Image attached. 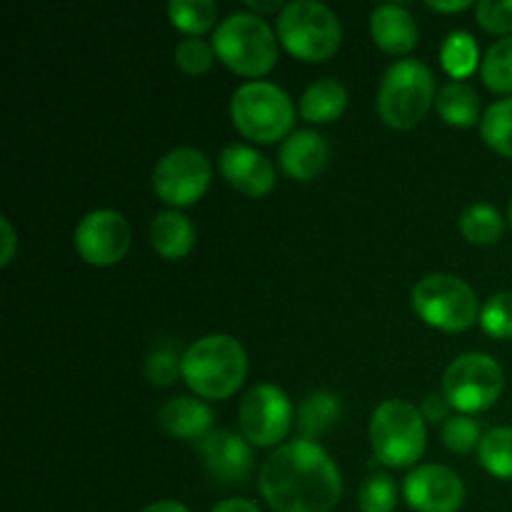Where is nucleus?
<instances>
[{"label":"nucleus","mask_w":512,"mask_h":512,"mask_svg":"<svg viewBox=\"0 0 512 512\" xmlns=\"http://www.w3.org/2000/svg\"><path fill=\"white\" fill-rule=\"evenodd\" d=\"M480 325L490 338L510 340L512 338V293H498L485 300L480 310Z\"/></svg>","instance_id":"30"},{"label":"nucleus","mask_w":512,"mask_h":512,"mask_svg":"<svg viewBox=\"0 0 512 512\" xmlns=\"http://www.w3.org/2000/svg\"><path fill=\"white\" fill-rule=\"evenodd\" d=\"M370 443L375 458L388 468H410L428 445V428L420 408L408 400H385L370 418Z\"/></svg>","instance_id":"5"},{"label":"nucleus","mask_w":512,"mask_h":512,"mask_svg":"<svg viewBox=\"0 0 512 512\" xmlns=\"http://www.w3.org/2000/svg\"><path fill=\"white\" fill-rule=\"evenodd\" d=\"M503 390V368L498 360L485 353L460 355L445 370L443 395L463 415L490 410L500 400Z\"/></svg>","instance_id":"9"},{"label":"nucleus","mask_w":512,"mask_h":512,"mask_svg":"<svg viewBox=\"0 0 512 512\" xmlns=\"http://www.w3.org/2000/svg\"><path fill=\"white\" fill-rule=\"evenodd\" d=\"M213 48L220 63L245 78H263L278 60V38L260 15L233 13L213 33Z\"/></svg>","instance_id":"3"},{"label":"nucleus","mask_w":512,"mask_h":512,"mask_svg":"<svg viewBox=\"0 0 512 512\" xmlns=\"http://www.w3.org/2000/svg\"><path fill=\"white\" fill-rule=\"evenodd\" d=\"M438 115L453 128H473L480 118V98L465 80H450L435 98Z\"/></svg>","instance_id":"21"},{"label":"nucleus","mask_w":512,"mask_h":512,"mask_svg":"<svg viewBox=\"0 0 512 512\" xmlns=\"http://www.w3.org/2000/svg\"><path fill=\"white\" fill-rule=\"evenodd\" d=\"M213 168L205 153L195 148H175L158 160L153 170V190L173 208L195 205L210 188Z\"/></svg>","instance_id":"10"},{"label":"nucleus","mask_w":512,"mask_h":512,"mask_svg":"<svg viewBox=\"0 0 512 512\" xmlns=\"http://www.w3.org/2000/svg\"><path fill=\"white\" fill-rule=\"evenodd\" d=\"M233 125L255 143H275L290 133L295 123V105L285 90L265 80H250L230 100Z\"/></svg>","instance_id":"7"},{"label":"nucleus","mask_w":512,"mask_h":512,"mask_svg":"<svg viewBox=\"0 0 512 512\" xmlns=\"http://www.w3.org/2000/svg\"><path fill=\"white\" fill-rule=\"evenodd\" d=\"M360 512H393L398 505V483L388 473H370L358 490Z\"/></svg>","instance_id":"29"},{"label":"nucleus","mask_w":512,"mask_h":512,"mask_svg":"<svg viewBox=\"0 0 512 512\" xmlns=\"http://www.w3.org/2000/svg\"><path fill=\"white\" fill-rule=\"evenodd\" d=\"M370 35H373L375 45L390 55H405L415 50L420 38L418 23L408 8L395 3L378 5L370 15Z\"/></svg>","instance_id":"17"},{"label":"nucleus","mask_w":512,"mask_h":512,"mask_svg":"<svg viewBox=\"0 0 512 512\" xmlns=\"http://www.w3.org/2000/svg\"><path fill=\"white\" fill-rule=\"evenodd\" d=\"M450 410H453V405H450L448 398L440 393H430L428 398L423 400V405H420V413H423L425 423H440V420L448 423Z\"/></svg>","instance_id":"35"},{"label":"nucleus","mask_w":512,"mask_h":512,"mask_svg":"<svg viewBox=\"0 0 512 512\" xmlns=\"http://www.w3.org/2000/svg\"><path fill=\"white\" fill-rule=\"evenodd\" d=\"M140 512H190V510L185 508L183 503H175V500H160V503L148 505V508H143Z\"/></svg>","instance_id":"38"},{"label":"nucleus","mask_w":512,"mask_h":512,"mask_svg":"<svg viewBox=\"0 0 512 512\" xmlns=\"http://www.w3.org/2000/svg\"><path fill=\"white\" fill-rule=\"evenodd\" d=\"M440 63L453 80L470 78L478 70V65H483L473 35L465 33V30H453L440 48Z\"/></svg>","instance_id":"23"},{"label":"nucleus","mask_w":512,"mask_h":512,"mask_svg":"<svg viewBox=\"0 0 512 512\" xmlns=\"http://www.w3.org/2000/svg\"><path fill=\"white\" fill-rule=\"evenodd\" d=\"M248 8L258 10V13H273V10H280V13H283L285 5L280 3V0H275V3H260V0H248Z\"/></svg>","instance_id":"40"},{"label":"nucleus","mask_w":512,"mask_h":512,"mask_svg":"<svg viewBox=\"0 0 512 512\" xmlns=\"http://www.w3.org/2000/svg\"><path fill=\"white\" fill-rule=\"evenodd\" d=\"M480 440H483L480 425L470 415H453L443 425V443L450 453H470V450L480 448Z\"/></svg>","instance_id":"31"},{"label":"nucleus","mask_w":512,"mask_h":512,"mask_svg":"<svg viewBox=\"0 0 512 512\" xmlns=\"http://www.w3.org/2000/svg\"><path fill=\"white\" fill-rule=\"evenodd\" d=\"M258 488L275 512H330L340 503L343 478L315 440L298 438L265 460Z\"/></svg>","instance_id":"1"},{"label":"nucleus","mask_w":512,"mask_h":512,"mask_svg":"<svg viewBox=\"0 0 512 512\" xmlns=\"http://www.w3.org/2000/svg\"><path fill=\"white\" fill-rule=\"evenodd\" d=\"M278 38L293 58L303 63H323L340 48L343 30L333 10L318 0H295L278 18Z\"/></svg>","instance_id":"6"},{"label":"nucleus","mask_w":512,"mask_h":512,"mask_svg":"<svg viewBox=\"0 0 512 512\" xmlns=\"http://www.w3.org/2000/svg\"><path fill=\"white\" fill-rule=\"evenodd\" d=\"M280 168L295 180H313L325 170L330 160V145L315 130H295L283 140L278 150Z\"/></svg>","instance_id":"16"},{"label":"nucleus","mask_w":512,"mask_h":512,"mask_svg":"<svg viewBox=\"0 0 512 512\" xmlns=\"http://www.w3.org/2000/svg\"><path fill=\"white\" fill-rule=\"evenodd\" d=\"M480 75L495 93H512V35L490 45L480 65Z\"/></svg>","instance_id":"28"},{"label":"nucleus","mask_w":512,"mask_h":512,"mask_svg":"<svg viewBox=\"0 0 512 512\" xmlns=\"http://www.w3.org/2000/svg\"><path fill=\"white\" fill-rule=\"evenodd\" d=\"M220 173L248 198H263L275 188V165L250 145H228L220 153Z\"/></svg>","instance_id":"15"},{"label":"nucleus","mask_w":512,"mask_h":512,"mask_svg":"<svg viewBox=\"0 0 512 512\" xmlns=\"http://www.w3.org/2000/svg\"><path fill=\"white\" fill-rule=\"evenodd\" d=\"M248 375V355L233 335L213 333L195 340L183 355V380L198 398L225 400Z\"/></svg>","instance_id":"2"},{"label":"nucleus","mask_w":512,"mask_h":512,"mask_svg":"<svg viewBox=\"0 0 512 512\" xmlns=\"http://www.w3.org/2000/svg\"><path fill=\"white\" fill-rule=\"evenodd\" d=\"M343 415V403L333 393L315 390L300 403L298 408V430L300 438L315 440L320 433L333 428Z\"/></svg>","instance_id":"22"},{"label":"nucleus","mask_w":512,"mask_h":512,"mask_svg":"<svg viewBox=\"0 0 512 512\" xmlns=\"http://www.w3.org/2000/svg\"><path fill=\"white\" fill-rule=\"evenodd\" d=\"M210 512H260V508L253 503V500L230 498V500H223V503L215 505Z\"/></svg>","instance_id":"37"},{"label":"nucleus","mask_w":512,"mask_h":512,"mask_svg":"<svg viewBox=\"0 0 512 512\" xmlns=\"http://www.w3.org/2000/svg\"><path fill=\"white\" fill-rule=\"evenodd\" d=\"M405 503L415 512H458L465 503V483L445 465H418L403 483Z\"/></svg>","instance_id":"13"},{"label":"nucleus","mask_w":512,"mask_h":512,"mask_svg":"<svg viewBox=\"0 0 512 512\" xmlns=\"http://www.w3.org/2000/svg\"><path fill=\"white\" fill-rule=\"evenodd\" d=\"M170 23L190 38L208 33L218 23V5L213 0H173L168 5Z\"/></svg>","instance_id":"24"},{"label":"nucleus","mask_w":512,"mask_h":512,"mask_svg":"<svg viewBox=\"0 0 512 512\" xmlns=\"http://www.w3.org/2000/svg\"><path fill=\"white\" fill-rule=\"evenodd\" d=\"M215 48L200 38H188L175 48V65L183 70L185 75H203L213 68L215 63Z\"/></svg>","instance_id":"32"},{"label":"nucleus","mask_w":512,"mask_h":512,"mask_svg":"<svg viewBox=\"0 0 512 512\" xmlns=\"http://www.w3.org/2000/svg\"><path fill=\"white\" fill-rule=\"evenodd\" d=\"M510 225H512V200H510Z\"/></svg>","instance_id":"41"},{"label":"nucleus","mask_w":512,"mask_h":512,"mask_svg":"<svg viewBox=\"0 0 512 512\" xmlns=\"http://www.w3.org/2000/svg\"><path fill=\"white\" fill-rule=\"evenodd\" d=\"M160 428L178 440H203L213 430V410L198 398L180 395L168 400L158 413Z\"/></svg>","instance_id":"18"},{"label":"nucleus","mask_w":512,"mask_h":512,"mask_svg":"<svg viewBox=\"0 0 512 512\" xmlns=\"http://www.w3.org/2000/svg\"><path fill=\"white\" fill-rule=\"evenodd\" d=\"M435 75L415 58L398 60L383 75L378 90V115L395 130H410L423 123L435 103Z\"/></svg>","instance_id":"4"},{"label":"nucleus","mask_w":512,"mask_h":512,"mask_svg":"<svg viewBox=\"0 0 512 512\" xmlns=\"http://www.w3.org/2000/svg\"><path fill=\"white\" fill-rule=\"evenodd\" d=\"M195 445H198V455L208 475L218 483L238 485L245 483L253 473V448L243 435L233 430H210Z\"/></svg>","instance_id":"14"},{"label":"nucleus","mask_w":512,"mask_h":512,"mask_svg":"<svg viewBox=\"0 0 512 512\" xmlns=\"http://www.w3.org/2000/svg\"><path fill=\"white\" fill-rule=\"evenodd\" d=\"M475 20L488 33L512 35V0H480L475 5Z\"/></svg>","instance_id":"34"},{"label":"nucleus","mask_w":512,"mask_h":512,"mask_svg":"<svg viewBox=\"0 0 512 512\" xmlns=\"http://www.w3.org/2000/svg\"><path fill=\"white\" fill-rule=\"evenodd\" d=\"M75 250L95 268L120 263L130 250V225L115 210H93L75 228Z\"/></svg>","instance_id":"12"},{"label":"nucleus","mask_w":512,"mask_h":512,"mask_svg":"<svg viewBox=\"0 0 512 512\" xmlns=\"http://www.w3.org/2000/svg\"><path fill=\"white\" fill-rule=\"evenodd\" d=\"M345 108H348V90L333 78L315 80L300 98V115L315 125L333 123L345 113Z\"/></svg>","instance_id":"20"},{"label":"nucleus","mask_w":512,"mask_h":512,"mask_svg":"<svg viewBox=\"0 0 512 512\" xmlns=\"http://www.w3.org/2000/svg\"><path fill=\"white\" fill-rule=\"evenodd\" d=\"M480 135L495 153L512 158V95L485 110L480 120Z\"/></svg>","instance_id":"27"},{"label":"nucleus","mask_w":512,"mask_h":512,"mask_svg":"<svg viewBox=\"0 0 512 512\" xmlns=\"http://www.w3.org/2000/svg\"><path fill=\"white\" fill-rule=\"evenodd\" d=\"M0 228H3V255H0V265L8 268L15 258V250H18V238H15V230L8 218H0Z\"/></svg>","instance_id":"36"},{"label":"nucleus","mask_w":512,"mask_h":512,"mask_svg":"<svg viewBox=\"0 0 512 512\" xmlns=\"http://www.w3.org/2000/svg\"><path fill=\"white\" fill-rule=\"evenodd\" d=\"M240 433L250 445L273 448L288 438L293 425V405L278 385L260 383L245 393L238 410Z\"/></svg>","instance_id":"11"},{"label":"nucleus","mask_w":512,"mask_h":512,"mask_svg":"<svg viewBox=\"0 0 512 512\" xmlns=\"http://www.w3.org/2000/svg\"><path fill=\"white\" fill-rule=\"evenodd\" d=\"M460 230L473 245H493L503 235L505 223L490 203H475L460 215Z\"/></svg>","instance_id":"25"},{"label":"nucleus","mask_w":512,"mask_h":512,"mask_svg":"<svg viewBox=\"0 0 512 512\" xmlns=\"http://www.w3.org/2000/svg\"><path fill=\"white\" fill-rule=\"evenodd\" d=\"M150 243L153 250L165 260H180L193 253L195 228L178 210H165L155 215L150 225Z\"/></svg>","instance_id":"19"},{"label":"nucleus","mask_w":512,"mask_h":512,"mask_svg":"<svg viewBox=\"0 0 512 512\" xmlns=\"http://www.w3.org/2000/svg\"><path fill=\"white\" fill-rule=\"evenodd\" d=\"M470 0H455V3H428V8L440 10V13H458V10L470 8Z\"/></svg>","instance_id":"39"},{"label":"nucleus","mask_w":512,"mask_h":512,"mask_svg":"<svg viewBox=\"0 0 512 512\" xmlns=\"http://www.w3.org/2000/svg\"><path fill=\"white\" fill-rule=\"evenodd\" d=\"M178 375H183V358L175 355V350L160 348L145 363V378L150 380L158 388H168L178 380Z\"/></svg>","instance_id":"33"},{"label":"nucleus","mask_w":512,"mask_h":512,"mask_svg":"<svg viewBox=\"0 0 512 512\" xmlns=\"http://www.w3.org/2000/svg\"><path fill=\"white\" fill-rule=\"evenodd\" d=\"M413 310L433 328L460 333L478 323L483 308L475 290L458 275L433 273L413 288Z\"/></svg>","instance_id":"8"},{"label":"nucleus","mask_w":512,"mask_h":512,"mask_svg":"<svg viewBox=\"0 0 512 512\" xmlns=\"http://www.w3.org/2000/svg\"><path fill=\"white\" fill-rule=\"evenodd\" d=\"M478 458L493 478L512 480V428H495L485 433Z\"/></svg>","instance_id":"26"}]
</instances>
